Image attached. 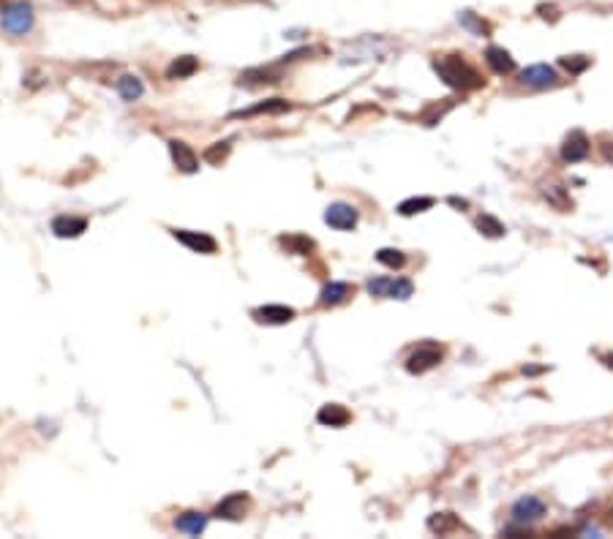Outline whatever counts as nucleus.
<instances>
[{"label":"nucleus","mask_w":613,"mask_h":539,"mask_svg":"<svg viewBox=\"0 0 613 539\" xmlns=\"http://www.w3.org/2000/svg\"><path fill=\"white\" fill-rule=\"evenodd\" d=\"M324 223L338 229V232H349L357 226V210L352 204H344V202H335L324 210Z\"/></svg>","instance_id":"5"},{"label":"nucleus","mask_w":613,"mask_h":539,"mask_svg":"<svg viewBox=\"0 0 613 539\" xmlns=\"http://www.w3.org/2000/svg\"><path fill=\"white\" fill-rule=\"evenodd\" d=\"M229 150H232V142H216L213 147H207V150H205V161L218 163V161H224L226 156H229Z\"/></svg>","instance_id":"28"},{"label":"nucleus","mask_w":613,"mask_h":539,"mask_svg":"<svg viewBox=\"0 0 613 539\" xmlns=\"http://www.w3.org/2000/svg\"><path fill=\"white\" fill-rule=\"evenodd\" d=\"M317 419H319V425H324V428H344V425L352 419V414L347 412L344 406H338V403H327V406L319 409Z\"/></svg>","instance_id":"13"},{"label":"nucleus","mask_w":613,"mask_h":539,"mask_svg":"<svg viewBox=\"0 0 613 539\" xmlns=\"http://www.w3.org/2000/svg\"><path fill=\"white\" fill-rule=\"evenodd\" d=\"M199 63H196V58L191 55H183V58H177V61H172V65L166 68V77L169 79H189V77H194Z\"/></svg>","instance_id":"19"},{"label":"nucleus","mask_w":613,"mask_h":539,"mask_svg":"<svg viewBox=\"0 0 613 539\" xmlns=\"http://www.w3.org/2000/svg\"><path fill=\"white\" fill-rule=\"evenodd\" d=\"M254 316L262 324H289L294 319V308H289V305H262V308L254 311Z\"/></svg>","instance_id":"11"},{"label":"nucleus","mask_w":613,"mask_h":539,"mask_svg":"<svg viewBox=\"0 0 613 539\" xmlns=\"http://www.w3.org/2000/svg\"><path fill=\"white\" fill-rule=\"evenodd\" d=\"M412 291H415L412 281H406V278H395L388 289V297H392V300H409Z\"/></svg>","instance_id":"25"},{"label":"nucleus","mask_w":613,"mask_h":539,"mask_svg":"<svg viewBox=\"0 0 613 539\" xmlns=\"http://www.w3.org/2000/svg\"><path fill=\"white\" fill-rule=\"evenodd\" d=\"M175 526H177V531H186V534H191V537H199V534L207 529V517H205L202 512H183V515L175 520Z\"/></svg>","instance_id":"17"},{"label":"nucleus","mask_w":613,"mask_h":539,"mask_svg":"<svg viewBox=\"0 0 613 539\" xmlns=\"http://www.w3.org/2000/svg\"><path fill=\"white\" fill-rule=\"evenodd\" d=\"M177 243H183L186 248H191L194 254H216L218 251V243L216 237H210L207 232H189V229H175L172 232Z\"/></svg>","instance_id":"4"},{"label":"nucleus","mask_w":613,"mask_h":539,"mask_svg":"<svg viewBox=\"0 0 613 539\" xmlns=\"http://www.w3.org/2000/svg\"><path fill=\"white\" fill-rule=\"evenodd\" d=\"M349 294H352V286L349 284H344V281H330V284L322 289V294H319V303L327 305V308H330V305H341Z\"/></svg>","instance_id":"16"},{"label":"nucleus","mask_w":613,"mask_h":539,"mask_svg":"<svg viewBox=\"0 0 613 539\" xmlns=\"http://www.w3.org/2000/svg\"><path fill=\"white\" fill-rule=\"evenodd\" d=\"M276 82H278V74L264 71V68H251V71L240 74V85H246V88H257V85H276Z\"/></svg>","instance_id":"20"},{"label":"nucleus","mask_w":613,"mask_h":539,"mask_svg":"<svg viewBox=\"0 0 613 539\" xmlns=\"http://www.w3.org/2000/svg\"><path fill=\"white\" fill-rule=\"evenodd\" d=\"M458 22H461V25H463L466 31L475 33V35H485V33H488L485 22H480V19H477V17L472 14V11H461V14H458Z\"/></svg>","instance_id":"26"},{"label":"nucleus","mask_w":613,"mask_h":539,"mask_svg":"<svg viewBox=\"0 0 613 539\" xmlns=\"http://www.w3.org/2000/svg\"><path fill=\"white\" fill-rule=\"evenodd\" d=\"M477 229H480V234L485 237H491V240H496V237H504V223L499 221V218H493V216H480L477 218Z\"/></svg>","instance_id":"22"},{"label":"nucleus","mask_w":613,"mask_h":539,"mask_svg":"<svg viewBox=\"0 0 613 539\" xmlns=\"http://www.w3.org/2000/svg\"><path fill=\"white\" fill-rule=\"evenodd\" d=\"M485 63L491 65V71H493V74H499V77H504V74H513V71H516V61H513V55H510L507 49H502V47H488V49H485Z\"/></svg>","instance_id":"10"},{"label":"nucleus","mask_w":613,"mask_h":539,"mask_svg":"<svg viewBox=\"0 0 613 539\" xmlns=\"http://www.w3.org/2000/svg\"><path fill=\"white\" fill-rule=\"evenodd\" d=\"M556 68H550L548 63H534L520 71V82L529 88H553L556 85Z\"/></svg>","instance_id":"7"},{"label":"nucleus","mask_w":613,"mask_h":539,"mask_svg":"<svg viewBox=\"0 0 613 539\" xmlns=\"http://www.w3.org/2000/svg\"><path fill=\"white\" fill-rule=\"evenodd\" d=\"M289 101H284V98H270V101H264V104H257V106H251V109H246V112H234L232 118H251V115H281V112H289Z\"/></svg>","instance_id":"15"},{"label":"nucleus","mask_w":613,"mask_h":539,"mask_svg":"<svg viewBox=\"0 0 613 539\" xmlns=\"http://www.w3.org/2000/svg\"><path fill=\"white\" fill-rule=\"evenodd\" d=\"M433 68H436L439 79L445 85L455 88V90H477V88H483V77L466 63L461 55H445V58L433 61Z\"/></svg>","instance_id":"1"},{"label":"nucleus","mask_w":613,"mask_h":539,"mask_svg":"<svg viewBox=\"0 0 613 539\" xmlns=\"http://www.w3.org/2000/svg\"><path fill=\"white\" fill-rule=\"evenodd\" d=\"M605 365H608V368H613V354H608V357H605Z\"/></svg>","instance_id":"33"},{"label":"nucleus","mask_w":613,"mask_h":539,"mask_svg":"<svg viewBox=\"0 0 613 539\" xmlns=\"http://www.w3.org/2000/svg\"><path fill=\"white\" fill-rule=\"evenodd\" d=\"M546 515V504L537 499V496H520L516 504H513V517L516 523H534Z\"/></svg>","instance_id":"8"},{"label":"nucleus","mask_w":613,"mask_h":539,"mask_svg":"<svg viewBox=\"0 0 613 539\" xmlns=\"http://www.w3.org/2000/svg\"><path fill=\"white\" fill-rule=\"evenodd\" d=\"M118 93L123 101H139L142 93H145V85H142V79L139 77H134V74H126V77H120L118 79Z\"/></svg>","instance_id":"18"},{"label":"nucleus","mask_w":613,"mask_h":539,"mask_svg":"<svg viewBox=\"0 0 613 539\" xmlns=\"http://www.w3.org/2000/svg\"><path fill=\"white\" fill-rule=\"evenodd\" d=\"M589 156V139H586V134L583 131H570L567 134V139H564V145H562V159L567 161V163H578Z\"/></svg>","instance_id":"9"},{"label":"nucleus","mask_w":613,"mask_h":539,"mask_svg":"<svg viewBox=\"0 0 613 539\" xmlns=\"http://www.w3.org/2000/svg\"><path fill=\"white\" fill-rule=\"evenodd\" d=\"M559 65L564 68V71H570V74H583L591 61L589 58H583V55H573V58H559Z\"/></svg>","instance_id":"27"},{"label":"nucleus","mask_w":613,"mask_h":539,"mask_svg":"<svg viewBox=\"0 0 613 539\" xmlns=\"http://www.w3.org/2000/svg\"><path fill=\"white\" fill-rule=\"evenodd\" d=\"M246 507H248V496L246 493H232V496H226L224 501L216 507V515L226 517V520H237V517H243Z\"/></svg>","instance_id":"12"},{"label":"nucleus","mask_w":613,"mask_h":539,"mask_svg":"<svg viewBox=\"0 0 613 539\" xmlns=\"http://www.w3.org/2000/svg\"><path fill=\"white\" fill-rule=\"evenodd\" d=\"M390 284H392V278H374V281H368V294H374V297H388Z\"/></svg>","instance_id":"29"},{"label":"nucleus","mask_w":613,"mask_h":539,"mask_svg":"<svg viewBox=\"0 0 613 539\" xmlns=\"http://www.w3.org/2000/svg\"><path fill=\"white\" fill-rule=\"evenodd\" d=\"M88 229V221L85 218H74V216H58L55 221H52V232L58 234V237H79L82 232Z\"/></svg>","instance_id":"14"},{"label":"nucleus","mask_w":613,"mask_h":539,"mask_svg":"<svg viewBox=\"0 0 613 539\" xmlns=\"http://www.w3.org/2000/svg\"><path fill=\"white\" fill-rule=\"evenodd\" d=\"M442 362V346L436 344H422L420 349H415L406 357V371L409 373H425L431 368H436Z\"/></svg>","instance_id":"3"},{"label":"nucleus","mask_w":613,"mask_h":539,"mask_svg":"<svg viewBox=\"0 0 613 539\" xmlns=\"http://www.w3.org/2000/svg\"><path fill=\"white\" fill-rule=\"evenodd\" d=\"M428 529L436 531V534H447L452 529H458V520L452 517L450 512H442V515H433V517L428 520Z\"/></svg>","instance_id":"23"},{"label":"nucleus","mask_w":613,"mask_h":539,"mask_svg":"<svg viewBox=\"0 0 613 539\" xmlns=\"http://www.w3.org/2000/svg\"><path fill=\"white\" fill-rule=\"evenodd\" d=\"M376 262L390 267V270H398V267H404L406 256L401 254L398 248H382V251H376Z\"/></svg>","instance_id":"24"},{"label":"nucleus","mask_w":613,"mask_h":539,"mask_svg":"<svg viewBox=\"0 0 613 539\" xmlns=\"http://www.w3.org/2000/svg\"><path fill=\"white\" fill-rule=\"evenodd\" d=\"M281 243H284L287 248H300V254H308V251L314 248V243H311L308 237H281Z\"/></svg>","instance_id":"30"},{"label":"nucleus","mask_w":613,"mask_h":539,"mask_svg":"<svg viewBox=\"0 0 613 539\" xmlns=\"http://www.w3.org/2000/svg\"><path fill=\"white\" fill-rule=\"evenodd\" d=\"M0 25H3V31L11 33V35H25L33 28V6L25 3V0H14V3L3 6Z\"/></svg>","instance_id":"2"},{"label":"nucleus","mask_w":613,"mask_h":539,"mask_svg":"<svg viewBox=\"0 0 613 539\" xmlns=\"http://www.w3.org/2000/svg\"><path fill=\"white\" fill-rule=\"evenodd\" d=\"M450 204L452 207H469V202H466V199H458V196H450Z\"/></svg>","instance_id":"32"},{"label":"nucleus","mask_w":613,"mask_h":539,"mask_svg":"<svg viewBox=\"0 0 613 539\" xmlns=\"http://www.w3.org/2000/svg\"><path fill=\"white\" fill-rule=\"evenodd\" d=\"M308 52H311V49H297V52L284 55V61H287V63H292V61H300V58H303V55H308Z\"/></svg>","instance_id":"31"},{"label":"nucleus","mask_w":613,"mask_h":539,"mask_svg":"<svg viewBox=\"0 0 613 539\" xmlns=\"http://www.w3.org/2000/svg\"><path fill=\"white\" fill-rule=\"evenodd\" d=\"M166 145H169V156H172L175 166H177L180 172H186V175L199 172V159H196V153L186 145V142H180V139H169Z\"/></svg>","instance_id":"6"},{"label":"nucleus","mask_w":613,"mask_h":539,"mask_svg":"<svg viewBox=\"0 0 613 539\" xmlns=\"http://www.w3.org/2000/svg\"><path fill=\"white\" fill-rule=\"evenodd\" d=\"M433 207V199L431 196H412V199H404L401 204H398V213L401 216H417V213H425V210H431Z\"/></svg>","instance_id":"21"}]
</instances>
